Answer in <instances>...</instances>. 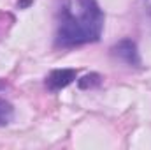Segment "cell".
<instances>
[{
  "label": "cell",
  "instance_id": "1",
  "mask_svg": "<svg viewBox=\"0 0 151 150\" xmlns=\"http://www.w3.org/2000/svg\"><path fill=\"white\" fill-rule=\"evenodd\" d=\"M104 28V12L97 0H63L58 9L55 42L60 48H76L97 42Z\"/></svg>",
  "mask_w": 151,
  "mask_h": 150
},
{
  "label": "cell",
  "instance_id": "2",
  "mask_svg": "<svg viewBox=\"0 0 151 150\" xmlns=\"http://www.w3.org/2000/svg\"><path fill=\"white\" fill-rule=\"evenodd\" d=\"M111 53H113V57L125 62L127 66H134V67L141 66V57H139V51H137V44L132 39H121L118 44H114L111 48Z\"/></svg>",
  "mask_w": 151,
  "mask_h": 150
},
{
  "label": "cell",
  "instance_id": "3",
  "mask_svg": "<svg viewBox=\"0 0 151 150\" xmlns=\"http://www.w3.org/2000/svg\"><path fill=\"white\" fill-rule=\"evenodd\" d=\"M76 78H77L76 69H55L46 78V87H47V90L56 92V90H62V88L69 87Z\"/></svg>",
  "mask_w": 151,
  "mask_h": 150
},
{
  "label": "cell",
  "instance_id": "4",
  "mask_svg": "<svg viewBox=\"0 0 151 150\" xmlns=\"http://www.w3.org/2000/svg\"><path fill=\"white\" fill-rule=\"evenodd\" d=\"M12 118H14V108H12V104L9 101H5V99L0 97V127L9 125L12 122Z\"/></svg>",
  "mask_w": 151,
  "mask_h": 150
},
{
  "label": "cell",
  "instance_id": "5",
  "mask_svg": "<svg viewBox=\"0 0 151 150\" xmlns=\"http://www.w3.org/2000/svg\"><path fill=\"white\" fill-rule=\"evenodd\" d=\"M100 83H102V76L97 74V73H90V74L83 76V78L77 81L79 88H83V90H88V88H95V87H99Z\"/></svg>",
  "mask_w": 151,
  "mask_h": 150
},
{
  "label": "cell",
  "instance_id": "6",
  "mask_svg": "<svg viewBox=\"0 0 151 150\" xmlns=\"http://www.w3.org/2000/svg\"><path fill=\"white\" fill-rule=\"evenodd\" d=\"M30 2H32V0H21V2H18V5H19V7H25V5H28Z\"/></svg>",
  "mask_w": 151,
  "mask_h": 150
}]
</instances>
